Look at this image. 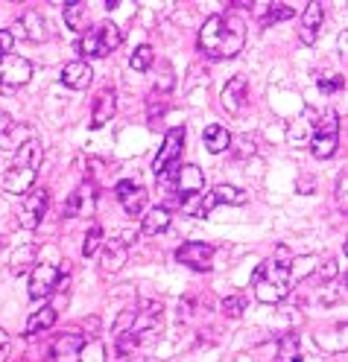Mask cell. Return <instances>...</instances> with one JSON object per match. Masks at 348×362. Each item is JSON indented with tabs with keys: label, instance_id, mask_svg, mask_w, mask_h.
I'll list each match as a JSON object with an SVG mask.
<instances>
[{
	"label": "cell",
	"instance_id": "1",
	"mask_svg": "<svg viewBox=\"0 0 348 362\" xmlns=\"http://www.w3.org/2000/svg\"><path fill=\"white\" fill-rule=\"evenodd\" d=\"M246 44V24L237 15H211L199 30V50L211 59H235Z\"/></svg>",
	"mask_w": 348,
	"mask_h": 362
},
{
	"label": "cell",
	"instance_id": "2",
	"mask_svg": "<svg viewBox=\"0 0 348 362\" xmlns=\"http://www.w3.org/2000/svg\"><path fill=\"white\" fill-rule=\"evenodd\" d=\"M164 330V307L158 301H147L141 310H135L132 327L118 336V356H129V351L135 348H150L161 339Z\"/></svg>",
	"mask_w": 348,
	"mask_h": 362
},
{
	"label": "cell",
	"instance_id": "3",
	"mask_svg": "<svg viewBox=\"0 0 348 362\" xmlns=\"http://www.w3.org/2000/svg\"><path fill=\"white\" fill-rule=\"evenodd\" d=\"M293 289V266L281 257L264 260L254 269V298L261 304H278L290 296Z\"/></svg>",
	"mask_w": 348,
	"mask_h": 362
},
{
	"label": "cell",
	"instance_id": "4",
	"mask_svg": "<svg viewBox=\"0 0 348 362\" xmlns=\"http://www.w3.org/2000/svg\"><path fill=\"white\" fill-rule=\"evenodd\" d=\"M38 167H41V144L35 138V141H27L21 149H15V161L4 173V190L12 196H27L35 187Z\"/></svg>",
	"mask_w": 348,
	"mask_h": 362
},
{
	"label": "cell",
	"instance_id": "5",
	"mask_svg": "<svg viewBox=\"0 0 348 362\" xmlns=\"http://www.w3.org/2000/svg\"><path fill=\"white\" fill-rule=\"evenodd\" d=\"M123 44V30L111 21H103V24L85 30L82 41H79V53L88 59H106L111 56Z\"/></svg>",
	"mask_w": 348,
	"mask_h": 362
},
{
	"label": "cell",
	"instance_id": "6",
	"mask_svg": "<svg viewBox=\"0 0 348 362\" xmlns=\"http://www.w3.org/2000/svg\"><path fill=\"white\" fill-rule=\"evenodd\" d=\"M337 146H339V115L334 108H328L313 126L310 152H313V158H319V161H328V158L337 155Z\"/></svg>",
	"mask_w": 348,
	"mask_h": 362
},
{
	"label": "cell",
	"instance_id": "7",
	"mask_svg": "<svg viewBox=\"0 0 348 362\" xmlns=\"http://www.w3.org/2000/svg\"><path fill=\"white\" fill-rule=\"evenodd\" d=\"M64 281V269L56 263H35V269L30 272V298L41 301V298H50L53 292L62 289Z\"/></svg>",
	"mask_w": 348,
	"mask_h": 362
},
{
	"label": "cell",
	"instance_id": "8",
	"mask_svg": "<svg viewBox=\"0 0 348 362\" xmlns=\"http://www.w3.org/2000/svg\"><path fill=\"white\" fill-rule=\"evenodd\" d=\"M47 205H50V190L47 187H33L24 202H21V211H18V225L24 231H35L44 214H47Z\"/></svg>",
	"mask_w": 348,
	"mask_h": 362
},
{
	"label": "cell",
	"instance_id": "9",
	"mask_svg": "<svg viewBox=\"0 0 348 362\" xmlns=\"http://www.w3.org/2000/svg\"><path fill=\"white\" fill-rule=\"evenodd\" d=\"M181 149H184V126H173V129L164 134V144H161V149H158V155H155V161H152V173H155V178H158V175H164L170 167L179 164Z\"/></svg>",
	"mask_w": 348,
	"mask_h": 362
},
{
	"label": "cell",
	"instance_id": "10",
	"mask_svg": "<svg viewBox=\"0 0 348 362\" xmlns=\"http://www.w3.org/2000/svg\"><path fill=\"white\" fill-rule=\"evenodd\" d=\"M33 76V64L24 59V56H4L0 59V88L4 90H18V88H24Z\"/></svg>",
	"mask_w": 348,
	"mask_h": 362
},
{
	"label": "cell",
	"instance_id": "11",
	"mask_svg": "<svg viewBox=\"0 0 348 362\" xmlns=\"http://www.w3.org/2000/svg\"><path fill=\"white\" fill-rule=\"evenodd\" d=\"M176 260H179L181 266L193 269V272H211V266H214V245L196 243V240L181 243V245L176 248Z\"/></svg>",
	"mask_w": 348,
	"mask_h": 362
},
{
	"label": "cell",
	"instance_id": "12",
	"mask_svg": "<svg viewBox=\"0 0 348 362\" xmlns=\"http://www.w3.org/2000/svg\"><path fill=\"white\" fill-rule=\"evenodd\" d=\"M129 234H120V237H111L103 243V257H100V269L103 275H114V272H120L123 263L129 260Z\"/></svg>",
	"mask_w": 348,
	"mask_h": 362
},
{
	"label": "cell",
	"instance_id": "13",
	"mask_svg": "<svg viewBox=\"0 0 348 362\" xmlns=\"http://www.w3.org/2000/svg\"><path fill=\"white\" fill-rule=\"evenodd\" d=\"M220 100H223V108L228 111L231 117H240L243 111H246V105H249V79H246L243 74L231 76L228 85L223 88Z\"/></svg>",
	"mask_w": 348,
	"mask_h": 362
},
{
	"label": "cell",
	"instance_id": "14",
	"mask_svg": "<svg viewBox=\"0 0 348 362\" xmlns=\"http://www.w3.org/2000/svg\"><path fill=\"white\" fill-rule=\"evenodd\" d=\"M97 208V185L94 181H82V185L67 196L64 216H91Z\"/></svg>",
	"mask_w": 348,
	"mask_h": 362
},
{
	"label": "cell",
	"instance_id": "15",
	"mask_svg": "<svg viewBox=\"0 0 348 362\" xmlns=\"http://www.w3.org/2000/svg\"><path fill=\"white\" fill-rule=\"evenodd\" d=\"M114 196L123 205V211L129 216H141L144 208H147V190L141 185H135V181H118V187H114Z\"/></svg>",
	"mask_w": 348,
	"mask_h": 362
},
{
	"label": "cell",
	"instance_id": "16",
	"mask_svg": "<svg viewBox=\"0 0 348 362\" xmlns=\"http://www.w3.org/2000/svg\"><path fill=\"white\" fill-rule=\"evenodd\" d=\"M15 35L24 38V41H44V38H47V21H44V15L38 9H27L24 15L18 18L12 38Z\"/></svg>",
	"mask_w": 348,
	"mask_h": 362
},
{
	"label": "cell",
	"instance_id": "17",
	"mask_svg": "<svg viewBox=\"0 0 348 362\" xmlns=\"http://www.w3.org/2000/svg\"><path fill=\"white\" fill-rule=\"evenodd\" d=\"M322 24H325V6L319 4V0H313V4H308L305 15H301V24H298L301 44H308V47H310V44H316Z\"/></svg>",
	"mask_w": 348,
	"mask_h": 362
},
{
	"label": "cell",
	"instance_id": "18",
	"mask_svg": "<svg viewBox=\"0 0 348 362\" xmlns=\"http://www.w3.org/2000/svg\"><path fill=\"white\" fill-rule=\"evenodd\" d=\"M59 79H62L64 88H71V90H85L91 85V79H94V71H91L88 62H67L62 67Z\"/></svg>",
	"mask_w": 348,
	"mask_h": 362
},
{
	"label": "cell",
	"instance_id": "19",
	"mask_svg": "<svg viewBox=\"0 0 348 362\" xmlns=\"http://www.w3.org/2000/svg\"><path fill=\"white\" fill-rule=\"evenodd\" d=\"M114 111H118V97L111 88H103L94 100V108H91V129H103L114 117Z\"/></svg>",
	"mask_w": 348,
	"mask_h": 362
},
{
	"label": "cell",
	"instance_id": "20",
	"mask_svg": "<svg viewBox=\"0 0 348 362\" xmlns=\"http://www.w3.org/2000/svg\"><path fill=\"white\" fill-rule=\"evenodd\" d=\"M27 141H35V129L27 126V123H9L6 129H0V149L15 152Z\"/></svg>",
	"mask_w": 348,
	"mask_h": 362
},
{
	"label": "cell",
	"instance_id": "21",
	"mask_svg": "<svg viewBox=\"0 0 348 362\" xmlns=\"http://www.w3.org/2000/svg\"><path fill=\"white\" fill-rule=\"evenodd\" d=\"M62 18H64L67 30H74V33H85L88 18H91V6L85 4V0H67V4L62 6Z\"/></svg>",
	"mask_w": 348,
	"mask_h": 362
},
{
	"label": "cell",
	"instance_id": "22",
	"mask_svg": "<svg viewBox=\"0 0 348 362\" xmlns=\"http://www.w3.org/2000/svg\"><path fill=\"white\" fill-rule=\"evenodd\" d=\"M173 181H176V187H179L181 196H191V193H202V190H205V175H202V170L193 167V164L179 167Z\"/></svg>",
	"mask_w": 348,
	"mask_h": 362
},
{
	"label": "cell",
	"instance_id": "23",
	"mask_svg": "<svg viewBox=\"0 0 348 362\" xmlns=\"http://www.w3.org/2000/svg\"><path fill=\"white\" fill-rule=\"evenodd\" d=\"M82 345H85L82 333H74V330H71V333H62V336L56 339V345H53V356H56L59 362H77Z\"/></svg>",
	"mask_w": 348,
	"mask_h": 362
},
{
	"label": "cell",
	"instance_id": "24",
	"mask_svg": "<svg viewBox=\"0 0 348 362\" xmlns=\"http://www.w3.org/2000/svg\"><path fill=\"white\" fill-rule=\"evenodd\" d=\"M179 208L188 216H193V219H202V216L211 214L214 202H211V193L202 190V193H191V196H179Z\"/></svg>",
	"mask_w": 348,
	"mask_h": 362
},
{
	"label": "cell",
	"instance_id": "25",
	"mask_svg": "<svg viewBox=\"0 0 348 362\" xmlns=\"http://www.w3.org/2000/svg\"><path fill=\"white\" fill-rule=\"evenodd\" d=\"M202 144L211 155H220V152H225L231 146V134H228L225 126L211 123V126H205V132H202Z\"/></svg>",
	"mask_w": 348,
	"mask_h": 362
},
{
	"label": "cell",
	"instance_id": "26",
	"mask_svg": "<svg viewBox=\"0 0 348 362\" xmlns=\"http://www.w3.org/2000/svg\"><path fill=\"white\" fill-rule=\"evenodd\" d=\"M56 315L59 310L53 304H44L41 310H35L30 315V322H27V336H38V333H47L53 325H56Z\"/></svg>",
	"mask_w": 348,
	"mask_h": 362
},
{
	"label": "cell",
	"instance_id": "27",
	"mask_svg": "<svg viewBox=\"0 0 348 362\" xmlns=\"http://www.w3.org/2000/svg\"><path fill=\"white\" fill-rule=\"evenodd\" d=\"M167 228H170V211L167 208H152L141 222V234L144 237H155V234L167 231Z\"/></svg>",
	"mask_w": 348,
	"mask_h": 362
},
{
	"label": "cell",
	"instance_id": "28",
	"mask_svg": "<svg viewBox=\"0 0 348 362\" xmlns=\"http://www.w3.org/2000/svg\"><path fill=\"white\" fill-rule=\"evenodd\" d=\"M35 263H38V248L35 245H21L12 255V272L15 275H27V272L35 269Z\"/></svg>",
	"mask_w": 348,
	"mask_h": 362
},
{
	"label": "cell",
	"instance_id": "29",
	"mask_svg": "<svg viewBox=\"0 0 348 362\" xmlns=\"http://www.w3.org/2000/svg\"><path fill=\"white\" fill-rule=\"evenodd\" d=\"M254 12L264 15V24H278V21H287L296 15V9L290 4H252Z\"/></svg>",
	"mask_w": 348,
	"mask_h": 362
},
{
	"label": "cell",
	"instance_id": "30",
	"mask_svg": "<svg viewBox=\"0 0 348 362\" xmlns=\"http://www.w3.org/2000/svg\"><path fill=\"white\" fill-rule=\"evenodd\" d=\"M167 90H161V88H152L150 90V97H147V120L150 126H155L161 117H164V111H167Z\"/></svg>",
	"mask_w": 348,
	"mask_h": 362
},
{
	"label": "cell",
	"instance_id": "31",
	"mask_svg": "<svg viewBox=\"0 0 348 362\" xmlns=\"http://www.w3.org/2000/svg\"><path fill=\"white\" fill-rule=\"evenodd\" d=\"M211 202L214 205H246L249 196L240 187H231V185H217L211 190Z\"/></svg>",
	"mask_w": 348,
	"mask_h": 362
},
{
	"label": "cell",
	"instance_id": "32",
	"mask_svg": "<svg viewBox=\"0 0 348 362\" xmlns=\"http://www.w3.org/2000/svg\"><path fill=\"white\" fill-rule=\"evenodd\" d=\"M275 362H301V348H298V336H296V333L281 336V342H278V356H275Z\"/></svg>",
	"mask_w": 348,
	"mask_h": 362
},
{
	"label": "cell",
	"instance_id": "33",
	"mask_svg": "<svg viewBox=\"0 0 348 362\" xmlns=\"http://www.w3.org/2000/svg\"><path fill=\"white\" fill-rule=\"evenodd\" d=\"M152 62H155V50L150 47V44H141V47L129 56V67H132V71H137V74H147Z\"/></svg>",
	"mask_w": 348,
	"mask_h": 362
},
{
	"label": "cell",
	"instance_id": "34",
	"mask_svg": "<svg viewBox=\"0 0 348 362\" xmlns=\"http://www.w3.org/2000/svg\"><path fill=\"white\" fill-rule=\"evenodd\" d=\"M100 245H103V228H100V222H94V225L88 228V234H85L82 255H85V257H94V255L100 252Z\"/></svg>",
	"mask_w": 348,
	"mask_h": 362
},
{
	"label": "cell",
	"instance_id": "35",
	"mask_svg": "<svg viewBox=\"0 0 348 362\" xmlns=\"http://www.w3.org/2000/svg\"><path fill=\"white\" fill-rule=\"evenodd\" d=\"M77 362H106V345L100 342V339H91V342L82 345Z\"/></svg>",
	"mask_w": 348,
	"mask_h": 362
},
{
	"label": "cell",
	"instance_id": "36",
	"mask_svg": "<svg viewBox=\"0 0 348 362\" xmlns=\"http://www.w3.org/2000/svg\"><path fill=\"white\" fill-rule=\"evenodd\" d=\"M246 310V296H228L223 298V313L228 315V319H240Z\"/></svg>",
	"mask_w": 348,
	"mask_h": 362
},
{
	"label": "cell",
	"instance_id": "37",
	"mask_svg": "<svg viewBox=\"0 0 348 362\" xmlns=\"http://www.w3.org/2000/svg\"><path fill=\"white\" fill-rule=\"evenodd\" d=\"M345 88V79L342 76H331V79H319V90L322 94H334V90Z\"/></svg>",
	"mask_w": 348,
	"mask_h": 362
},
{
	"label": "cell",
	"instance_id": "38",
	"mask_svg": "<svg viewBox=\"0 0 348 362\" xmlns=\"http://www.w3.org/2000/svg\"><path fill=\"white\" fill-rule=\"evenodd\" d=\"M12 44H15L12 33H9V30H0V59L12 53Z\"/></svg>",
	"mask_w": 348,
	"mask_h": 362
},
{
	"label": "cell",
	"instance_id": "39",
	"mask_svg": "<svg viewBox=\"0 0 348 362\" xmlns=\"http://www.w3.org/2000/svg\"><path fill=\"white\" fill-rule=\"evenodd\" d=\"M237 158H249V155H254V141L249 138V134H243V138H237Z\"/></svg>",
	"mask_w": 348,
	"mask_h": 362
},
{
	"label": "cell",
	"instance_id": "40",
	"mask_svg": "<svg viewBox=\"0 0 348 362\" xmlns=\"http://www.w3.org/2000/svg\"><path fill=\"white\" fill-rule=\"evenodd\" d=\"M9 351H12V339H9V333L4 327H0V362H6Z\"/></svg>",
	"mask_w": 348,
	"mask_h": 362
},
{
	"label": "cell",
	"instance_id": "41",
	"mask_svg": "<svg viewBox=\"0 0 348 362\" xmlns=\"http://www.w3.org/2000/svg\"><path fill=\"white\" fill-rule=\"evenodd\" d=\"M319 278L334 281L337 278V260H325V266H319Z\"/></svg>",
	"mask_w": 348,
	"mask_h": 362
},
{
	"label": "cell",
	"instance_id": "42",
	"mask_svg": "<svg viewBox=\"0 0 348 362\" xmlns=\"http://www.w3.org/2000/svg\"><path fill=\"white\" fill-rule=\"evenodd\" d=\"M345 190H348V175L342 173L339 181H337V202H339V208L345 205Z\"/></svg>",
	"mask_w": 348,
	"mask_h": 362
},
{
	"label": "cell",
	"instance_id": "43",
	"mask_svg": "<svg viewBox=\"0 0 348 362\" xmlns=\"http://www.w3.org/2000/svg\"><path fill=\"white\" fill-rule=\"evenodd\" d=\"M103 6H106V9L111 12V9H118V6H120V0H106V4H103Z\"/></svg>",
	"mask_w": 348,
	"mask_h": 362
}]
</instances>
